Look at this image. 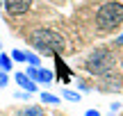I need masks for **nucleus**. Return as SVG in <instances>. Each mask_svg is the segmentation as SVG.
Returning a JSON list of instances; mask_svg holds the SVG:
<instances>
[{"label":"nucleus","instance_id":"obj_11","mask_svg":"<svg viewBox=\"0 0 123 116\" xmlns=\"http://www.w3.org/2000/svg\"><path fill=\"white\" fill-rule=\"evenodd\" d=\"M41 103H48V105H59L62 98H57V96L53 93H41Z\"/></svg>","mask_w":123,"mask_h":116},{"label":"nucleus","instance_id":"obj_18","mask_svg":"<svg viewBox=\"0 0 123 116\" xmlns=\"http://www.w3.org/2000/svg\"><path fill=\"white\" fill-rule=\"evenodd\" d=\"M116 46H123V34H119V36H116Z\"/></svg>","mask_w":123,"mask_h":116},{"label":"nucleus","instance_id":"obj_12","mask_svg":"<svg viewBox=\"0 0 123 116\" xmlns=\"http://www.w3.org/2000/svg\"><path fill=\"white\" fill-rule=\"evenodd\" d=\"M12 59H14V62H25V52H23V50H14Z\"/></svg>","mask_w":123,"mask_h":116},{"label":"nucleus","instance_id":"obj_14","mask_svg":"<svg viewBox=\"0 0 123 116\" xmlns=\"http://www.w3.org/2000/svg\"><path fill=\"white\" fill-rule=\"evenodd\" d=\"M9 84V75L7 73H0V87H7Z\"/></svg>","mask_w":123,"mask_h":116},{"label":"nucleus","instance_id":"obj_10","mask_svg":"<svg viewBox=\"0 0 123 116\" xmlns=\"http://www.w3.org/2000/svg\"><path fill=\"white\" fill-rule=\"evenodd\" d=\"M25 62L30 64V66H39L41 59H39V55H34V52H30V50H25Z\"/></svg>","mask_w":123,"mask_h":116},{"label":"nucleus","instance_id":"obj_19","mask_svg":"<svg viewBox=\"0 0 123 116\" xmlns=\"http://www.w3.org/2000/svg\"><path fill=\"white\" fill-rule=\"evenodd\" d=\"M0 7H2V0H0Z\"/></svg>","mask_w":123,"mask_h":116},{"label":"nucleus","instance_id":"obj_9","mask_svg":"<svg viewBox=\"0 0 123 116\" xmlns=\"http://www.w3.org/2000/svg\"><path fill=\"white\" fill-rule=\"evenodd\" d=\"M62 98H64V100H71V103H80V93H78V91H71V89H64V91H62Z\"/></svg>","mask_w":123,"mask_h":116},{"label":"nucleus","instance_id":"obj_2","mask_svg":"<svg viewBox=\"0 0 123 116\" xmlns=\"http://www.w3.org/2000/svg\"><path fill=\"white\" fill-rule=\"evenodd\" d=\"M123 23V5L121 2H105L96 12V25L98 30L110 32Z\"/></svg>","mask_w":123,"mask_h":116},{"label":"nucleus","instance_id":"obj_4","mask_svg":"<svg viewBox=\"0 0 123 116\" xmlns=\"http://www.w3.org/2000/svg\"><path fill=\"white\" fill-rule=\"evenodd\" d=\"M27 77H30L32 82H37V84H50V82L55 80V73L48 71V68H41V66H27Z\"/></svg>","mask_w":123,"mask_h":116},{"label":"nucleus","instance_id":"obj_13","mask_svg":"<svg viewBox=\"0 0 123 116\" xmlns=\"http://www.w3.org/2000/svg\"><path fill=\"white\" fill-rule=\"evenodd\" d=\"M30 96H32V93H27V91H18L16 98H18V100H25V103H27V100H30Z\"/></svg>","mask_w":123,"mask_h":116},{"label":"nucleus","instance_id":"obj_1","mask_svg":"<svg viewBox=\"0 0 123 116\" xmlns=\"http://www.w3.org/2000/svg\"><path fill=\"white\" fill-rule=\"evenodd\" d=\"M30 43H32V48H37L41 55H57L59 50H64V46H66V41H64V36L59 34V32H55V30H34L32 32V36H30Z\"/></svg>","mask_w":123,"mask_h":116},{"label":"nucleus","instance_id":"obj_16","mask_svg":"<svg viewBox=\"0 0 123 116\" xmlns=\"http://www.w3.org/2000/svg\"><path fill=\"white\" fill-rule=\"evenodd\" d=\"M78 87H80V91H91V87H89V84H87V82H80V84H78Z\"/></svg>","mask_w":123,"mask_h":116},{"label":"nucleus","instance_id":"obj_6","mask_svg":"<svg viewBox=\"0 0 123 116\" xmlns=\"http://www.w3.org/2000/svg\"><path fill=\"white\" fill-rule=\"evenodd\" d=\"M14 80H16V84L21 87L23 91H27V93H34V91H37V82H32L25 73H16V75H14Z\"/></svg>","mask_w":123,"mask_h":116},{"label":"nucleus","instance_id":"obj_7","mask_svg":"<svg viewBox=\"0 0 123 116\" xmlns=\"http://www.w3.org/2000/svg\"><path fill=\"white\" fill-rule=\"evenodd\" d=\"M16 116H43V109L37 107V105H30V107L18 109V114H16Z\"/></svg>","mask_w":123,"mask_h":116},{"label":"nucleus","instance_id":"obj_8","mask_svg":"<svg viewBox=\"0 0 123 116\" xmlns=\"http://www.w3.org/2000/svg\"><path fill=\"white\" fill-rule=\"evenodd\" d=\"M12 62H14V59L12 57H7V55H0V71H2V73H9V71H12Z\"/></svg>","mask_w":123,"mask_h":116},{"label":"nucleus","instance_id":"obj_5","mask_svg":"<svg viewBox=\"0 0 123 116\" xmlns=\"http://www.w3.org/2000/svg\"><path fill=\"white\" fill-rule=\"evenodd\" d=\"M32 2H34V0H2L5 9H7L12 16H23V14L32 7Z\"/></svg>","mask_w":123,"mask_h":116},{"label":"nucleus","instance_id":"obj_3","mask_svg":"<svg viewBox=\"0 0 123 116\" xmlns=\"http://www.w3.org/2000/svg\"><path fill=\"white\" fill-rule=\"evenodd\" d=\"M84 68H87L89 73H93V75H98V77H105L107 73L114 71V55H112L107 48H96L87 57Z\"/></svg>","mask_w":123,"mask_h":116},{"label":"nucleus","instance_id":"obj_17","mask_svg":"<svg viewBox=\"0 0 123 116\" xmlns=\"http://www.w3.org/2000/svg\"><path fill=\"white\" fill-rule=\"evenodd\" d=\"M110 109H112V114H116V112L121 109V103H112V107H110Z\"/></svg>","mask_w":123,"mask_h":116},{"label":"nucleus","instance_id":"obj_15","mask_svg":"<svg viewBox=\"0 0 123 116\" xmlns=\"http://www.w3.org/2000/svg\"><path fill=\"white\" fill-rule=\"evenodd\" d=\"M84 116H100V112H98V109H87Z\"/></svg>","mask_w":123,"mask_h":116}]
</instances>
